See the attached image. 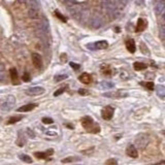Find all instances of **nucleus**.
I'll return each mask as SVG.
<instances>
[{
  "instance_id": "obj_1",
  "label": "nucleus",
  "mask_w": 165,
  "mask_h": 165,
  "mask_svg": "<svg viewBox=\"0 0 165 165\" xmlns=\"http://www.w3.org/2000/svg\"><path fill=\"white\" fill-rule=\"evenodd\" d=\"M80 123H82V127H84L88 132H90V133H99V132H100V127H99V125H97L95 122L93 121V119L91 118V117L86 116L84 117V118H82Z\"/></svg>"
},
{
  "instance_id": "obj_2",
  "label": "nucleus",
  "mask_w": 165,
  "mask_h": 165,
  "mask_svg": "<svg viewBox=\"0 0 165 165\" xmlns=\"http://www.w3.org/2000/svg\"><path fill=\"white\" fill-rule=\"evenodd\" d=\"M15 97L13 95H6L0 98V109L4 111H9L15 107Z\"/></svg>"
},
{
  "instance_id": "obj_3",
  "label": "nucleus",
  "mask_w": 165,
  "mask_h": 165,
  "mask_svg": "<svg viewBox=\"0 0 165 165\" xmlns=\"http://www.w3.org/2000/svg\"><path fill=\"white\" fill-rule=\"evenodd\" d=\"M149 136H148L147 134H138L136 136V138H135V144H136V146L139 148V149L142 150H144L146 148L148 147V144H149Z\"/></svg>"
},
{
  "instance_id": "obj_4",
  "label": "nucleus",
  "mask_w": 165,
  "mask_h": 165,
  "mask_svg": "<svg viewBox=\"0 0 165 165\" xmlns=\"http://www.w3.org/2000/svg\"><path fill=\"white\" fill-rule=\"evenodd\" d=\"M113 113H115V108L111 105H107L101 111V117H102L103 120L108 121V120H111L113 118Z\"/></svg>"
},
{
  "instance_id": "obj_5",
  "label": "nucleus",
  "mask_w": 165,
  "mask_h": 165,
  "mask_svg": "<svg viewBox=\"0 0 165 165\" xmlns=\"http://www.w3.org/2000/svg\"><path fill=\"white\" fill-rule=\"evenodd\" d=\"M25 93L29 96L40 95V94H44V89L42 87H31V88H28V89L25 91Z\"/></svg>"
},
{
  "instance_id": "obj_6",
  "label": "nucleus",
  "mask_w": 165,
  "mask_h": 165,
  "mask_svg": "<svg viewBox=\"0 0 165 165\" xmlns=\"http://www.w3.org/2000/svg\"><path fill=\"white\" fill-rule=\"evenodd\" d=\"M54 154V151L53 150H48L46 153L44 152H35L34 153V157H36L37 159L39 160H50L51 158H50V156H52V155Z\"/></svg>"
},
{
  "instance_id": "obj_7",
  "label": "nucleus",
  "mask_w": 165,
  "mask_h": 165,
  "mask_svg": "<svg viewBox=\"0 0 165 165\" xmlns=\"http://www.w3.org/2000/svg\"><path fill=\"white\" fill-rule=\"evenodd\" d=\"M32 63H33L34 66L37 68V69H40L41 67H42V59H41V56L37 53H33L32 56Z\"/></svg>"
},
{
  "instance_id": "obj_8",
  "label": "nucleus",
  "mask_w": 165,
  "mask_h": 165,
  "mask_svg": "<svg viewBox=\"0 0 165 165\" xmlns=\"http://www.w3.org/2000/svg\"><path fill=\"white\" fill-rule=\"evenodd\" d=\"M126 155L128 157L133 158V159L138 158V152H137V149L135 148V146H133V144H129L126 149Z\"/></svg>"
},
{
  "instance_id": "obj_9",
  "label": "nucleus",
  "mask_w": 165,
  "mask_h": 165,
  "mask_svg": "<svg viewBox=\"0 0 165 165\" xmlns=\"http://www.w3.org/2000/svg\"><path fill=\"white\" fill-rule=\"evenodd\" d=\"M28 15H29V18L32 19V20H38V19L41 18L40 10H39V8H36V7L29 8Z\"/></svg>"
},
{
  "instance_id": "obj_10",
  "label": "nucleus",
  "mask_w": 165,
  "mask_h": 165,
  "mask_svg": "<svg viewBox=\"0 0 165 165\" xmlns=\"http://www.w3.org/2000/svg\"><path fill=\"white\" fill-rule=\"evenodd\" d=\"M39 30L42 32V33H48L50 30V26H49V23H48V21L46 19H42V20L39 22Z\"/></svg>"
},
{
  "instance_id": "obj_11",
  "label": "nucleus",
  "mask_w": 165,
  "mask_h": 165,
  "mask_svg": "<svg viewBox=\"0 0 165 165\" xmlns=\"http://www.w3.org/2000/svg\"><path fill=\"white\" fill-rule=\"evenodd\" d=\"M156 11L158 15H162L165 11V3L164 0H159L156 4Z\"/></svg>"
},
{
  "instance_id": "obj_12",
  "label": "nucleus",
  "mask_w": 165,
  "mask_h": 165,
  "mask_svg": "<svg viewBox=\"0 0 165 165\" xmlns=\"http://www.w3.org/2000/svg\"><path fill=\"white\" fill-rule=\"evenodd\" d=\"M147 25H148V22L147 20H144V19H138L137 21V25H136V31L137 32H142L144 31V29L147 28Z\"/></svg>"
},
{
  "instance_id": "obj_13",
  "label": "nucleus",
  "mask_w": 165,
  "mask_h": 165,
  "mask_svg": "<svg viewBox=\"0 0 165 165\" xmlns=\"http://www.w3.org/2000/svg\"><path fill=\"white\" fill-rule=\"evenodd\" d=\"M36 106H37V104H35V103H29V104H25V105L19 107L18 108V111H20V113H26V111H32V109H34Z\"/></svg>"
},
{
  "instance_id": "obj_14",
  "label": "nucleus",
  "mask_w": 165,
  "mask_h": 165,
  "mask_svg": "<svg viewBox=\"0 0 165 165\" xmlns=\"http://www.w3.org/2000/svg\"><path fill=\"white\" fill-rule=\"evenodd\" d=\"M78 80H80V82H82V84H86V85H88V84H90V82H92V77H91V75L89 74V73H87V72H84L82 74L80 75Z\"/></svg>"
},
{
  "instance_id": "obj_15",
  "label": "nucleus",
  "mask_w": 165,
  "mask_h": 165,
  "mask_svg": "<svg viewBox=\"0 0 165 165\" xmlns=\"http://www.w3.org/2000/svg\"><path fill=\"white\" fill-rule=\"evenodd\" d=\"M108 46V42L105 40H100V41H97L95 44H93V48L94 50H104V49H107Z\"/></svg>"
},
{
  "instance_id": "obj_16",
  "label": "nucleus",
  "mask_w": 165,
  "mask_h": 165,
  "mask_svg": "<svg viewBox=\"0 0 165 165\" xmlns=\"http://www.w3.org/2000/svg\"><path fill=\"white\" fill-rule=\"evenodd\" d=\"M105 97H113V98H121V97H125L127 96L126 93H123L121 91H117V92H109V93H105L104 94Z\"/></svg>"
},
{
  "instance_id": "obj_17",
  "label": "nucleus",
  "mask_w": 165,
  "mask_h": 165,
  "mask_svg": "<svg viewBox=\"0 0 165 165\" xmlns=\"http://www.w3.org/2000/svg\"><path fill=\"white\" fill-rule=\"evenodd\" d=\"M126 48L130 53H134L135 50H136L135 41H134L133 39H127L126 40Z\"/></svg>"
},
{
  "instance_id": "obj_18",
  "label": "nucleus",
  "mask_w": 165,
  "mask_h": 165,
  "mask_svg": "<svg viewBox=\"0 0 165 165\" xmlns=\"http://www.w3.org/2000/svg\"><path fill=\"white\" fill-rule=\"evenodd\" d=\"M9 74H10V77H11V80H13V84L15 85V84H18V71L15 68H11L9 70Z\"/></svg>"
},
{
  "instance_id": "obj_19",
  "label": "nucleus",
  "mask_w": 165,
  "mask_h": 165,
  "mask_svg": "<svg viewBox=\"0 0 165 165\" xmlns=\"http://www.w3.org/2000/svg\"><path fill=\"white\" fill-rule=\"evenodd\" d=\"M23 119V117L22 116H15V117H10L9 119H8L7 121H6V125H13V124H15L17 122L21 121Z\"/></svg>"
},
{
  "instance_id": "obj_20",
  "label": "nucleus",
  "mask_w": 165,
  "mask_h": 165,
  "mask_svg": "<svg viewBox=\"0 0 165 165\" xmlns=\"http://www.w3.org/2000/svg\"><path fill=\"white\" fill-rule=\"evenodd\" d=\"M133 67L136 71H140V70H144L147 68V64L142 63V62H135V63L133 64Z\"/></svg>"
},
{
  "instance_id": "obj_21",
  "label": "nucleus",
  "mask_w": 165,
  "mask_h": 165,
  "mask_svg": "<svg viewBox=\"0 0 165 165\" xmlns=\"http://www.w3.org/2000/svg\"><path fill=\"white\" fill-rule=\"evenodd\" d=\"M157 95L161 99H164L165 97V88L163 86H157Z\"/></svg>"
},
{
  "instance_id": "obj_22",
  "label": "nucleus",
  "mask_w": 165,
  "mask_h": 165,
  "mask_svg": "<svg viewBox=\"0 0 165 165\" xmlns=\"http://www.w3.org/2000/svg\"><path fill=\"white\" fill-rule=\"evenodd\" d=\"M20 159L22 160V161H24L25 163H29V164L33 162L32 158H31L30 156H28V155H26V154H21L20 155Z\"/></svg>"
},
{
  "instance_id": "obj_23",
  "label": "nucleus",
  "mask_w": 165,
  "mask_h": 165,
  "mask_svg": "<svg viewBox=\"0 0 165 165\" xmlns=\"http://www.w3.org/2000/svg\"><path fill=\"white\" fill-rule=\"evenodd\" d=\"M113 86L115 85L111 82H102L98 85V87H100L101 89H109V88H113Z\"/></svg>"
},
{
  "instance_id": "obj_24",
  "label": "nucleus",
  "mask_w": 165,
  "mask_h": 165,
  "mask_svg": "<svg viewBox=\"0 0 165 165\" xmlns=\"http://www.w3.org/2000/svg\"><path fill=\"white\" fill-rule=\"evenodd\" d=\"M80 158L78 157H67V158H64V159H62L61 162L62 163H71V162H74V161H80Z\"/></svg>"
},
{
  "instance_id": "obj_25",
  "label": "nucleus",
  "mask_w": 165,
  "mask_h": 165,
  "mask_svg": "<svg viewBox=\"0 0 165 165\" xmlns=\"http://www.w3.org/2000/svg\"><path fill=\"white\" fill-rule=\"evenodd\" d=\"M68 77V75L65 74V73H63V74H61V73H59V74H56L55 75V82H60V80H65V78H67Z\"/></svg>"
},
{
  "instance_id": "obj_26",
  "label": "nucleus",
  "mask_w": 165,
  "mask_h": 165,
  "mask_svg": "<svg viewBox=\"0 0 165 165\" xmlns=\"http://www.w3.org/2000/svg\"><path fill=\"white\" fill-rule=\"evenodd\" d=\"M25 142H26V140L23 137V135H22V133H19V138H18V140H17V144L20 146V147H23L24 144H25Z\"/></svg>"
},
{
  "instance_id": "obj_27",
  "label": "nucleus",
  "mask_w": 165,
  "mask_h": 165,
  "mask_svg": "<svg viewBox=\"0 0 165 165\" xmlns=\"http://www.w3.org/2000/svg\"><path fill=\"white\" fill-rule=\"evenodd\" d=\"M103 165H118V161L115 158H109V159L106 160Z\"/></svg>"
},
{
  "instance_id": "obj_28",
  "label": "nucleus",
  "mask_w": 165,
  "mask_h": 165,
  "mask_svg": "<svg viewBox=\"0 0 165 165\" xmlns=\"http://www.w3.org/2000/svg\"><path fill=\"white\" fill-rule=\"evenodd\" d=\"M142 85L144 86V87L147 88L148 90H154V88H155V85H154V82H142Z\"/></svg>"
},
{
  "instance_id": "obj_29",
  "label": "nucleus",
  "mask_w": 165,
  "mask_h": 165,
  "mask_svg": "<svg viewBox=\"0 0 165 165\" xmlns=\"http://www.w3.org/2000/svg\"><path fill=\"white\" fill-rule=\"evenodd\" d=\"M55 15H56L58 19H60V20H61L63 23H66V18H65V17L62 15V13H60L58 10H55Z\"/></svg>"
},
{
  "instance_id": "obj_30",
  "label": "nucleus",
  "mask_w": 165,
  "mask_h": 165,
  "mask_svg": "<svg viewBox=\"0 0 165 165\" xmlns=\"http://www.w3.org/2000/svg\"><path fill=\"white\" fill-rule=\"evenodd\" d=\"M22 80H23L24 82H30V80H31L30 74H29L28 72H25V73H24V74H23V76H22Z\"/></svg>"
},
{
  "instance_id": "obj_31",
  "label": "nucleus",
  "mask_w": 165,
  "mask_h": 165,
  "mask_svg": "<svg viewBox=\"0 0 165 165\" xmlns=\"http://www.w3.org/2000/svg\"><path fill=\"white\" fill-rule=\"evenodd\" d=\"M66 90V87H62V88H60V89H58V90L56 91V92L54 93V96H59V95H61L62 93H64V91Z\"/></svg>"
},
{
  "instance_id": "obj_32",
  "label": "nucleus",
  "mask_w": 165,
  "mask_h": 165,
  "mask_svg": "<svg viewBox=\"0 0 165 165\" xmlns=\"http://www.w3.org/2000/svg\"><path fill=\"white\" fill-rule=\"evenodd\" d=\"M42 123L46 124V125H50V124H53L54 123V120L51 118H44L42 119Z\"/></svg>"
},
{
  "instance_id": "obj_33",
  "label": "nucleus",
  "mask_w": 165,
  "mask_h": 165,
  "mask_svg": "<svg viewBox=\"0 0 165 165\" xmlns=\"http://www.w3.org/2000/svg\"><path fill=\"white\" fill-rule=\"evenodd\" d=\"M94 150H95V148L92 147V148H89L87 151H82V154H85V155H90L91 153L94 152Z\"/></svg>"
},
{
  "instance_id": "obj_34",
  "label": "nucleus",
  "mask_w": 165,
  "mask_h": 165,
  "mask_svg": "<svg viewBox=\"0 0 165 165\" xmlns=\"http://www.w3.org/2000/svg\"><path fill=\"white\" fill-rule=\"evenodd\" d=\"M78 94H80V95H88L89 92L87 90H85V89H80L78 90Z\"/></svg>"
},
{
  "instance_id": "obj_35",
  "label": "nucleus",
  "mask_w": 165,
  "mask_h": 165,
  "mask_svg": "<svg viewBox=\"0 0 165 165\" xmlns=\"http://www.w3.org/2000/svg\"><path fill=\"white\" fill-rule=\"evenodd\" d=\"M70 66H71L72 68H74V69H78V68H80V65L75 64L73 62H70Z\"/></svg>"
},
{
  "instance_id": "obj_36",
  "label": "nucleus",
  "mask_w": 165,
  "mask_h": 165,
  "mask_svg": "<svg viewBox=\"0 0 165 165\" xmlns=\"http://www.w3.org/2000/svg\"><path fill=\"white\" fill-rule=\"evenodd\" d=\"M18 2L21 3V4H25V3L28 2V0H18Z\"/></svg>"
},
{
  "instance_id": "obj_37",
  "label": "nucleus",
  "mask_w": 165,
  "mask_h": 165,
  "mask_svg": "<svg viewBox=\"0 0 165 165\" xmlns=\"http://www.w3.org/2000/svg\"><path fill=\"white\" fill-rule=\"evenodd\" d=\"M61 60H62V61H65V60H67V56H66V55H65V54H62Z\"/></svg>"
}]
</instances>
